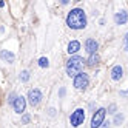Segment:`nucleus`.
<instances>
[{
	"label": "nucleus",
	"mask_w": 128,
	"mask_h": 128,
	"mask_svg": "<svg viewBox=\"0 0 128 128\" xmlns=\"http://www.w3.org/2000/svg\"><path fill=\"white\" fill-rule=\"evenodd\" d=\"M66 25L71 30H84L86 26V16L85 11L80 8H74L71 10L66 16Z\"/></svg>",
	"instance_id": "f257e3e1"
},
{
	"label": "nucleus",
	"mask_w": 128,
	"mask_h": 128,
	"mask_svg": "<svg viewBox=\"0 0 128 128\" xmlns=\"http://www.w3.org/2000/svg\"><path fill=\"white\" fill-rule=\"evenodd\" d=\"M84 59L79 57V56H72L66 60V65H65V70H66V74L70 77H76L79 72H82L84 70Z\"/></svg>",
	"instance_id": "f03ea898"
},
{
	"label": "nucleus",
	"mask_w": 128,
	"mask_h": 128,
	"mask_svg": "<svg viewBox=\"0 0 128 128\" xmlns=\"http://www.w3.org/2000/svg\"><path fill=\"white\" fill-rule=\"evenodd\" d=\"M84 120H85V110L84 108L74 110V111L71 113V116H70V122H71L72 126H80L84 124Z\"/></svg>",
	"instance_id": "7ed1b4c3"
},
{
	"label": "nucleus",
	"mask_w": 128,
	"mask_h": 128,
	"mask_svg": "<svg viewBox=\"0 0 128 128\" xmlns=\"http://www.w3.org/2000/svg\"><path fill=\"white\" fill-rule=\"evenodd\" d=\"M105 114H106V110L99 108L93 114V117H91V128H100L102 126V124L105 122Z\"/></svg>",
	"instance_id": "20e7f679"
},
{
	"label": "nucleus",
	"mask_w": 128,
	"mask_h": 128,
	"mask_svg": "<svg viewBox=\"0 0 128 128\" xmlns=\"http://www.w3.org/2000/svg\"><path fill=\"white\" fill-rule=\"evenodd\" d=\"M74 88L76 90H86L88 84H90V77L88 74H85V72H79V74L74 77Z\"/></svg>",
	"instance_id": "39448f33"
},
{
	"label": "nucleus",
	"mask_w": 128,
	"mask_h": 128,
	"mask_svg": "<svg viewBox=\"0 0 128 128\" xmlns=\"http://www.w3.org/2000/svg\"><path fill=\"white\" fill-rule=\"evenodd\" d=\"M40 100H42V93H40V90L37 88H34V90H30V93H28V102L31 106H37L40 104Z\"/></svg>",
	"instance_id": "423d86ee"
},
{
	"label": "nucleus",
	"mask_w": 128,
	"mask_h": 128,
	"mask_svg": "<svg viewBox=\"0 0 128 128\" xmlns=\"http://www.w3.org/2000/svg\"><path fill=\"white\" fill-rule=\"evenodd\" d=\"M12 108H14V111L17 114H23L25 108H26V99L23 96H17L16 100H14V104H12Z\"/></svg>",
	"instance_id": "0eeeda50"
},
{
	"label": "nucleus",
	"mask_w": 128,
	"mask_h": 128,
	"mask_svg": "<svg viewBox=\"0 0 128 128\" xmlns=\"http://www.w3.org/2000/svg\"><path fill=\"white\" fill-rule=\"evenodd\" d=\"M110 74H111V79L114 82H119V80L124 77V68L120 65H114L111 68V71H110Z\"/></svg>",
	"instance_id": "6e6552de"
},
{
	"label": "nucleus",
	"mask_w": 128,
	"mask_h": 128,
	"mask_svg": "<svg viewBox=\"0 0 128 128\" xmlns=\"http://www.w3.org/2000/svg\"><path fill=\"white\" fill-rule=\"evenodd\" d=\"M97 48H99V43L94 39H86L85 40V50H86L88 54H96Z\"/></svg>",
	"instance_id": "1a4fd4ad"
},
{
	"label": "nucleus",
	"mask_w": 128,
	"mask_h": 128,
	"mask_svg": "<svg viewBox=\"0 0 128 128\" xmlns=\"http://www.w3.org/2000/svg\"><path fill=\"white\" fill-rule=\"evenodd\" d=\"M114 22H116V25H125L128 22V12L125 10L116 12L114 14Z\"/></svg>",
	"instance_id": "9d476101"
},
{
	"label": "nucleus",
	"mask_w": 128,
	"mask_h": 128,
	"mask_svg": "<svg viewBox=\"0 0 128 128\" xmlns=\"http://www.w3.org/2000/svg\"><path fill=\"white\" fill-rule=\"evenodd\" d=\"M66 51H68L70 54H76V52H79V51H80V42H77V40H71V42L68 43Z\"/></svg>",
	"instance_id": "9b49d317"
},
{
	"label": "nucleus",
	"mask_w": 128,
	"mask_h": 128,
	"mask_svg": "<svg viewBox=\"0 0 128 128\" xmlns=\"http://www.w3.org/2000/svg\"><path fill=\"white\" fill-rule=\"evenodd\" d=\"M0 57H2L3 62H8V63L14 62V54L11 51H8V50H2V51H0Z\"/></svg>",
	"instance_id": "f8f14e48"
},
{
	"label": "nucleus",
	"mask_w": 128,
	"mask_h": 128,
	"mask_svg": "<svg viewBox=\"0 0 128 128\" xmlns=\"http://www.w3.org/2000/svg\"><path fill=\"white\" fill-rule=\"evenodd\" d=\"M99 63V56H97V52L96 54H90V57H88V60H86V65L88 66H96Z\"/></svg>",
	"instance_id": "ddd939ff"
},
{
	"label": "nucleus",
	"mask_w": 128,
	"mask_h": 128,
	"mask_svg": "<svg viewBox=\"0 0 128 128\" xmlns=\"http://www.w3.org/2000/svg\"><path fill=\"white\" fill-rule=\"evenodd\" d=\"M39 66H40V68H48V66H50V60H48L46 57H40V59H39Z\"/></svg>",
	"instance_id": "4468645a"
},
{
	"label": "nucleus",
	"mask_w": 128,
	"mask_h": 128,
	"mask_svg": "<svg viewBox=\"0 0 128 128\" xmlns=\"http://www.w3.org/2000/svg\"><path fill=\"white\" fill-rule=\"evenodd\" d=\"M19 79H20L22 82H28V80H30V72L26 71V70L22 71V72H20V76H19Z\"/></svg>",
	"instance_id": "2eb2a0df"
},
{
	"label": "nucleus",
	"mask_w": 128,
	"mask_h": 128,
	"mask_svg": "<svg viewBox=\"0 0 128 128\" xmlns=\"http://www.w3.org/2000/svg\"><path fill=\"white\" fill-rule=\"evenodd\" d=\"M124 119H125L124 114H116V117H114V124H116V125H120V124L124 122Z\"/></svg>",
	"instance_id": "dca6fc26"
},
{
	"label": "nucleus",
	"mask_w": 128,
	"mask_h": 128,
	"mask_svg": "<svg viewBox=\"0 0 128 128\" xmlns=\"http://www.w3.org/2000/svg\"><path fill=\"white\" fill-rule=\"evenodd\" d=\"M30 120H31V116L30 114H25L22 117V124H30Z\"/></svg>",
	"instance_id": "f3484780"
},
{
	"label": "nucleus",
	"mask_w": 128,
	"mask_h": 128,
	"mask_svg": "<svg viewBox=\"0 0 128 128\" xmlns=\"http://www.w3.org/2000/svg\"><path fill=\"white\" fill-rule=\"evenodd\" d=\"M16 97H17V96H16L14 93H11V94H10V97H8V102L12 105V104H14V100H16Z\"/></svg>",
	"instance_id": "a211bd4d"
},
{
	"label": "nucleus",
	"mask_w": 128,
	"mask_h": 128,
	"mask_svg": "<svg viewBox=\"0 0 128 128\" xmlns=\"http://www.w3.org/2000/svg\"><path fill=\"white\" fill-rule=\"evenodd\" d=\"M125 51L128 52V32L125 34Z\"/></svg>",
	"instance_id": "6ab92c4d"
},
{
	"label": "nucleus",
	"mask_w": 128,
	"mask_h": 128,
	"mask_svg": "<svg viewBox=\"0 0 128 128\" xmlns=\"http://www.w3.org/2000/svg\"><path fill=\"white\" fill-rule=\"evenodd\" d=\"M108 113H116V105H111V106H110V110H108Z\"/></svg>",
	"instance_id": "aec40b11"
},
{
	"label": "nucleus",
	"mask_w": 128,
	"mask_h": 128,
	"mask_svg": "<svg viewBox=\"0 0 128 128\" xmlns=\"http://www.w3.org/2000/svg\"><path fill=\"white\" fill-rule=\"evenodd\" d=\"M105 125H102V126H100V128H110V122H104Z\"/></svg>",
	"instance_id": "412c9836"
}]
</instances>
